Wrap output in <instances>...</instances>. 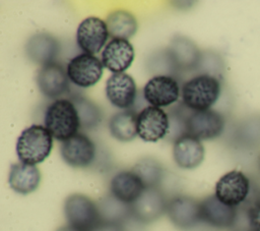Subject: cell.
<instances>
[{"mask_svg": "<svg viewBox=\"0 0 260 231\" xmlns=\"http://www.w3.org/2000/svg\"><path fill=\"white\" fill-rule=\"evenodd\" d=\"M45 127L54 138L64 141L77 133L80 127L76 108L70 99H57L45 112Z\"/></svg>", "mask_w": 260, "mask_h": 231, "instance_id": "obj_3", "label": "cell"}, {"mask_svg": "<svg viewBox=\"0 0 260 231\" xmlns=\"http://www.w3.org/2000/svg\"><path fill=\"white\" fill-rule=\"evenodd\" d=\"M137 88L132 76L125 72L113 73L106 82V96L110 103L120 109L134 105Z\"/></svg>", "mask_w": 260, "mask_h": 231, "instance_id": "obj_16", "label": "cell"}, {"mask_svg": "<svg viewBox=\"0 0 260 231\" xmlns=\"http://www.w3.org/2000/svg\"><path fill=\"white\" fill-rule=\"evenodd\" d=\"M167 213L171 222L180 229H190L201 221L200 203L186 195H179L168 203Z\"/></svg>", "mask_w": 260, "mask_h": 231, "instance_id": "obj_15", "label": "cell"}, {"mask_svg": "<svg viewBox=\"0 0 260 231\" xmlns=\"http://www.w3.org/2000/svg\"><path fill=\"white\" fill-rule=\"evenodd\" d=\"M204 155V147L201 140L188 133L181 135L174 141L173 158L180 168H197L203 162Z\"/></svg>", "mask_w": 260, "mask_h": 231, "instance_id": "obj_19", "label": "cell"}, {"mask_svg": "<svg viewBox=\"0 0 260 231\" xmlns=\"http://www.w3.org/2000/svg\"><path fill=\"white\" fill-rule=\"evenodd\" d=\"M109 37L108 26L105 20L89 16L83 19L76 31V43L87 54H96L106 45Z\"/></svg>", "mask_w": 260, "mask_h": 231, "instance_id": "obj_10", "label": "cell"}, {"mask_svg": "<svg viewBox=\"0 0 260 231\" xmlns=\"http://www.w3.org/2000/svg\"><path fill=\"white\" fill-rule=\"evenodd\" d=\"M144 99L154 107H167L178 101L180 86L171 75H154L143 88Z\"/></svg>", "mask_w": 260, "mask_h": 231, "instance_id": "obj_13", "label": "cell"}, {"mask_svg": "<svg viewBox=\"0 0 260 231\" xmlns=\"http://www.w3.org/2000/svg\"><path fill=\"white\" fill-rule=\"evenodd\" d=\"M40 92L47 98L57 99L69 92V77L64 67L57 62L43 65L36 76Z\"/></svg>", "mask_w": 260, "mask_h": 231, "instance_id": "obj_12", "label": "cell"}, {"mask_svg": "<svg viewBox=\"0 0 260 231\" xmlns=\"http://www.w3.org/2000/svg\"><path fill=\"white\" fill-rule=\"evenodd\" d=\"M62 159L73 168H86L95 158L94 142L84 133L77 132L62 141L60 147Z\"/></svg>", "mask_w": 260, "mask_h": 231, "instance_id": "obj_9", "label": "cell"}, {"mask_svg": "<svg viewBox=\"0 0 260 231\" xmlns=\"http://www.w3.org/2000/svg\"><path fill=\"white\" fill-rule=\"evenodd\" d=\"M249 192L250 180L246 174L232 170L217 180L214 194L223 204L236 208L247 199Z\"/></svg>", "mask_w": 260, "mask_h": 231, "instance_id": "obj_7", "label": "cell"}, {"mask_svg": "<svg viewBox=\"0 0 260 231\" xmlns=\"http://www.w3.org/2000/svg\"><path fill=\"white\" fill-rule=\"evenodd\" d=\"M168 203L159 187L145 188L140 196L131 204L132 216L141 223H151L167 212Z\"/></svg>", "mask_w": 260, "mask_h": 231, "instance_id": "obj_11", "label": "cell"}, {"mask_svg": "<svg viewBox=\"0 0 260 231\" xmlns=\"http://www.w3.org/2000/svg\"><path fill=\"white\" fill-rule=\"evenodd\" d=\"M258 164H259V169H260V157H259V160H258Z\"/></svg>", "mask_w": 260, "mask_h": 231, "instance_id": "obj_32", "label": "cell"}, {"mask_svg": "<svg viewBox=\"0 0 260 231\" xmlns=\"http://www.w3.org/2000/svg\"><path fill=\"white\" fill-rule=\"evenodd\" d=\"M64 215L69 225L83 231H91L102 222L98 205L80 193L70 194L65 199Z\"/></svg>", "mask_w": 260, "mask_h": 231, "instance_id": "obj_4", "label": "cell"}, {"mask_svg": "<svg viewBox=\"0 0 260 231\" xmlns=\"http://www.w3.org/2000/svg\"><path fill=\"white\" fill-rule=\"evenodd\" d=\"M53 148V135L43 125L32 124L21 131L16 141V155L21 163L37 165L46 160Z\"/></svg>", "mask_w": 260, "mask_h": 231, "instance_id": "obj_1", "label": "cell"}, {"mask_svg": "<svg viewBox=\"0 0 260 231\" xmlns=\"http://www.w3.org/2000/svg\"><path fill=\"white\" fill-rule=\"evenodd\" d=\"M137 135L144 141L155 142L164 138L170 129L169 115L160 108L147 106L137 114Z\"/></svg>", "mask_w": 260, "mask_h": 231, "instance_id": "obj_8", "label": "cell"}, {"mask_svg": "<svg viewBox=\"0 0 260 231\" xmlns=\"http://www.w3.org/2000/svg\"><path fill=\"white\" fill-rule=\"evenodd\" d=\"M201 221L218 229L231 228L237 219L235 207L220 201L215 194L208 195L200 201Z\"/></svg>", "mask_w": 260, "mask_h": 231, "instance_id": "obj_18", "label": "cell"}, {"mask_svg": "<svg viewBox=\"0 0 260 231\" xmlns=\"http://www.w3.org/2000/svg\"><path fill=\"white\" fill-rule=\"evenodd\" d=\"M102 222L122 224L131 214V205L115 197L113 194L104 196L98 204Z\"/></svg>", "mask_w": 260, "mask_h": 231, "instance_id": "obj_25", "label": "cell"}, {"mask_svg": "<svg viewBox=\"0 0 260 231\" xmlns=\"http://www.w3.org/2000/svg\"><path fill=\"white\" fill-rule=\"evenodd\" d=\"M131 170L140 178L145 188L158 187L164 177L161 164L150 157L139 160Z\"/></svg>", "mask_w": 260, "mask_h": 231, "instance_id": "obj_26", "label": "cell"}, {"mask_svg": "<svg viewBox=\"0 0 260 231\" xmlns=\"http://www.w3.org/2000/svg\"><path fill=\"white\" fill-rule=\"evenodd\" d=\"M104 65L96 56L81 53L71 58L66 71L69 79L77 86L90 88L101 79Z\"/></svg>", "mask_w": 260, "mask_h": 231, "instance_id": "obj_6", "label": "cell"}, {"mask_svg": "<svg viewBox=\"0 0 260 231\" xmlns=\"http://www.w3.org/2000/svg\"><path fill=\"white\" fill-rule=\"evenodd\" d=\"M249 228L251 231H260V198H257L247 211Z\"/></svg>", "mask_w": 260, "mask_h": 231, "instance_id": "obj_29", "label": "cell"}, {"mask_svg": "<svg viewBox=\"0 0 260 231\" xmlns=\"http://www.w3.org/2000/svg\"><path fill=\"white\" fill-rule=\"evenodd\" d=\"M167 51L177 71L198 69L203 55L197 45L184 36L174 37Z\"/></svg>", "mask_w": 260, "mask_h": 231, "instance_id": "obj_14", "label": "cell"}, {"mask_svg": "<svg viewBox=\"0 0 260 231\" xmlns=\"http://www.w3.org/2000/svg\"><path fill=\"white\" fill-rule=\"evenodd\" d=\"M221 92L219 78L205 73L193 76L182 85L184 105L193 111L208 110L218 100Z\"/></svg>", "mask_w": 260, "mask_h": 231, "instance_id": "obj_2", "label": "cell"}, {"mask_svg": "<svg viewBox=\"0 0 260 231\" xmlns=\"http://www.w3.org/2000/svg\"><path fill=\"white\" fill-rule=\"evenodd\" d=\"M57 231H83V230H80L78 228H75L71 225H67V226H63V227H60Z\"/></svg>", "mask_w": 260, "mask_h": 231, "instance_id": "obj_31", "label": "cell"}, {"mask_svg": "<svg viewBox=\"0 0 260 231\" xmlns=\"http://www.w3.org/2000/svg\"><path fill=\"white\" fill-rule=\"evenodd\" d=\"M41 172L36 165L14 163L10 166L8 183L9 186L19 194L34 192L40 185Z\"/></svg>", "mask_w": 260, "mask_h": 231, "instance_id": "obj_21", "label": "cell"}, {"mask_svg": "<svg viewBox=\"0 0 260 231\" xmlns=\"http://www.w3.org/2000/svg\"><path fill=\"white\" fill-rule=\"evenodd\" d=\"M144 189V184L132 170L117 173L110 182L111 194L129 205L134 203Z\"/></svg>", "mask_w": 260, "mask_h": 231, "instance_id": "obj_22", "label": "cell"}, {"mask_svg": "<svg viewBox=\"0 0 260 231\" xmlns=\"http://www.w3.org/2000/svg\"><path fill=\"white\" fill-rule=\"evenodd\" d=\"M106 23L109 31V36L113 39L128 40L135 35L138 28V23L134 15L126 10H116L111 12Z\"/></svg>", "mask_w": 260, "mask_h": 231, "instance_id": "obj_24", "label": "cell"}, {"mask_svg": "<svg viewBox=\"0 0 260 231\" xmlns=\"http://www.w3.org/2000/svg\"><path fill=\"white\" fill-rule=\"evenodd\" d=\"M91 231H125L121 224L100 222Z\"/></svg>", "mask_w": 260, "mask_h": 231, "instance_id": "obj_30", "label": "cell"}, {"mask_svg": "<svg viewBox=\"0 0 260 231\" xmlns=\"http://www.w3.org/2000/svg\"><path fill=\"white\" fill-rule=\"evenodd\" d=\"M258 198H260V195H259V196H258Z\"/></svg>", "mask_w": 260, "mask_h": 231, "instance_id": "obj_33", "label": "cell"}, {"mask_svg": "<svg viewBox=\"0 0 260 231\" xmlns=\"http://www.w3.org/2000/svg\"><path fill=\"white\" fill-rule=\"evenodd\" d=\"M224 129L223 116L212 109L203 111H192L186 116V133L198 138L207 140L218 137Z\"/></svg>", "mask_w": 260, "mask_h": 231, "instance_id": "obj_5", "label": "cell"}, {"mask_svg": "<svg viewBox=\"0 0 260 231\" xmlns=\"http://www.w3.org/2000/svg\"><path fill=\"white\" fill-rule=\"evenodd\" d=\"M70 100L76 108L82 128L93 129L100 125L102 121V111L94 102L77 95L73 96Z\"/></svg>", "mask_w": 260, "mask_h": 231, "instance_id": "obj_27", "label": "cell"}, {"mask_svg": "<svg viewBox=\"0 0 260 231\" xmlns=\"http://www.w3.org/2000/svg\"><path fill=\"white\" fill-rule=\"evenodd\" d=\"M237 139L246 148L260 146V115H253L243 120L237 130Z\"/></svg>", "mask_w": 260, "mask_h": 231, "instance_id": "obj_28", "label": "cell"}, {"mask_svg": "<svg viewBox=\"0 0 260 231\" xmlns=\"http://www.w3.org/2000/svg\"><path fill=\"white\" fill-rule=\"evenodd\" d=\"M134 56V48L128 40L112 39L102 52V63L113 73H121L130 67Z\"/></svg>", "mask_w": 260, "mask_h": 231, "instance_id": "obj_17", "label": "cell"}, {"mask_svg": "<svg viewBox=\"0 0 260 231\" xmlns=\"http://www.w3.org/2000/svg\"><path fill=\"white\" fill-rule=\"evenodd\" d=\"M24 51L30 61L43 66L55 62L60 52V44L54 36L38 33L27 40Z\"/></svg>", "mask_w": 260, "mask_h": 231, "instance_id": "obj_20", "label": "cell"}, {"mask_svg": "<svg viewBox=\"0 0 260 231\" xmlns=\"http://www.w3.org/2000/svg\"><path fill=\"white\" fill-rule=\"evenodd\" d=\"M137 114L133 110L115 113L109 121V129L113 137L120 141H130L137 135Z\"/></svg>", "mask_w": 260, "mask_h": 231, "instance_id": "obj_23", "label": "cell"}]
</instances>
